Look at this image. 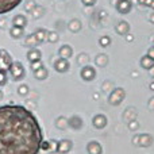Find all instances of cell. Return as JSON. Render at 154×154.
I'll return each mask as SVG.
<instances>
[{"label": "cell", "mask_w": 154, "mask_h": 154, "mask_svg": "<svg viewBox=\"0 0 154 154\" xmlns=\"http://www.w3.org/2000/svg\"><path fill=\"white\" fill-rule=\"evenodd\" d=\"M43 141L38 119L23 106H0V154H38Z\"/></svg>", "instance_id": "cell-1"}, {"label": "cell", "mask_w": 154, "mask_h": 154, "mask_svg": "<svg viewBox=\"0 0 154 154\" xmlns=\"http://www.w3.org/2000/svg\"><path fill=\"white\" fill-rule=\"evenodd\" d=\"M8 72H10V76L12 77L14 81H20V80L24 79L26 76V72H24V66L20 61H15L12 62L10 68H8Z\"/></svg>", "instance_id": "cell-2"}, {"label": "cell", "mask_w": 154, "mask_h": 154, "mask_svg": "<svg viewBox=\"0 0 154 154\" xmlns=\"http://www.w3.org/2000/svg\"><path fill=\"white\" fill-rule=\"evenodd\" d=\"M126 97V92L123 88L118 87V88H114L112 92L109 93V97H108V101L111 106H119Z\"/></svg>", "instance_id": "cell-3"}, {"label": "cell", "mask_w": 154, "mask_h": 154, "mask_svg": "<svg viewBox=\"0 0 154 154\" xmlns=\"http://www.w3.org/2000/svg\"><path fill=\"white\" fill-rule=\"evenodd\" d=\"M23 0H0V15L11 12L14 8H16Z\"/></svg>", "instance_id": "cell-4"}, {"label": "cell", "mask_w": 154, "mask_h": 154, "mask_svg": "<svg viewBox=\"0 0 154 154\" xmlns=\"http://www.w3.org/2000/svg\"><path fill=\"white\" fill-rule=\"evenodd\" d=\"M115 8L119 14L126 15V14H130V11L133 10V3L131 0H118L115 3Z\"/></svg>", "instance_id": "cell-5"}, {"label": "cell", "mask_w": 154, "mask_h": 154, "mask_svg": "<svg viewBox=\"0 0 154 154\" xmlns=\"http://www.w3.org/2000/svg\"><path fill=\"white\" fill-rule=\"evenodd\" d=\"M80 76L84 81H93L96 77V69L91 65H85V66L81 68V72H80Z\"/></svg>", "instance_id": "cell-6"}, {"label": "cell", "mask_w": 154, "mask_h": 154, "mask_svg": "<svg viewBox=\"0 0 154 154\" xmlns=\"http://www.w3.org/2000/svg\"><path fill=\"white\" fill-rule=\"evenodd\" d=\"M72 147H73L72 141H69V139H61V141H58V143H57L56 153L57 154H68L72 150Z\"/></svg>", "instance_id": "cell-7"}, {"label": "cell", "mask_w": 154, "mask_h": 154, "mask_svg": "<svg viewBox=\"0 0 154 154\" xmlns=\"http://www.w3.org/2000/svg\"><path fill=\"white\" fill-rule=\"evenodd\" d=\"M12 58H11L10 53L4 49H0V68L2 69H8L12 65Z\"/></svg>", "instance_id": "cell-8"}, {"label": "cell", "mask_w": 154, "mask_h": 154, "mask_svg": "<svg viewBox=\"0 0 154 154\" xmlns=\"http://www.w3.org/2000/svg\"><path fill=\"white\" fill-rule=\"evenodd\" d=\"M92 125L95 128H97V130H101V128H104L107 126V116L103 114H97L95 115V116L92 118Z\"/></svg>", "instance_id": "cell-9"}, {"label": "cell", "mask_w": 154, "mask_h": 154, "mask_svg": "<svg viewBox=\"0 0 154 154\" xmlns=\"http://www.w3.org/2000/svg\"><path fill=\"white\" fill-rule=\"evenodd\" d=\"M68 125H69V127L72 128V130L79 131V130H81V127L84 126V122H82V119L79 115H73V116H70L69 119H68Z\"/></svg>", "instance_id": "cell-10"}, {"label": "cell", "mask_w": 154, "mask_h": 154, "mask_svg": "<svg viewBox=\"0 0 154 154\" xmlns=\"http://www.w3.org/2000/svg\"><path fill=\"white\" fill-rule=\"evenodd\" d=\"M58 56H60V58H64V60H68V61H69V58H72V56H73V48L70 45L60 46Z\"/></svg>", "instance_id": "cell-11"}, {"label": "cell", "mask_w": 154, "mask_h": 154, "mask_svg": "<svg viewBox=\"0 0 154 154\" xmlns=\"http://www.w3.org/2000/svg\"><path fill=\"white\" fill-rule=\"evenodd\" d=\"M70 65H69V61L68 60H64V58H58L56 62H54V69L57 70L58 73H66L69 70Z\"/></svg>", "instance_id": "cell-12"}, {"label": "cell", "mask_w": 154, "mask_h": 154, "mask_svg": "<svg viewBox=\"0 0 154 154\" xmlns=\"http://www.w3.org/2000/svg\"><path fill=\"white\" fill-rule=\"evenodd\" d=\"M153 143V137L150 134H138V142L137 145L141 147H149Z\"/></svg>", "instance_id": "cell-13"}, {"label": "cell", "mask_w": 154, "mask_h": 154, "mask_svg": "<svg viewBox=\"0 0 154 154\" xmlns=\"http://www.w3.org/2000/svg\"><path fill=\"white\" fill-rule=\"evenodd\" d=\"M115 30H116V32L119 35L125 37V35H127L128 31H130V24H128V22H126V20H119L116 23V26H115Z\"/></svg>", "instance_id": "cell-14"}, {"label": "cell", "mask_w": 154, "mask_h": 154, "mask_svg": "<svg viewBox=\"0 0 154 154\" xmlns=\"http://www.w3.org/2000/svg\"><path fill=\"white\" fill-rule=\"evenodd\" d=\"M87 152L88 154H101L103 153V147L97 141H91L87 145Z\"/></svg>", "instance_id": "cell-15"}, {"label": "cell", "mask_w": 154, "mask_h": 154, "mask_svg": "<svg viewBox=\"0 0 154 154\" xmlns=\"http://www.w3.org/2000/svg\"><path fill=\"white\" fill-rule=\"evenodd\" d=\"M27 60H29L30 62H35V61H39V60H42V53H41L39 49L34 48V49H30L29 51H27Z\"/></svg>", "instance_id": "cell-16"}, {"label": "cell", "mask_w": 154, "mask_h": 154, "mask_svg": "<svg viewBox=\"0 0 154 154\" xmlns=\"http://www.w3.org/2000/svg\"><path fill=\"white\" fill-rule=\"evenodd\" d=\"M139 65H141L142 69H146V70H152L154 68V60L150 58L149 56H143L141 58V61H139Z\"/></svg>", "instance_id": "cell-17"}, {"label": "cell", "mask_w": 154, "mask_h": 154, "mask_svg": "<svg viewBox=\"0 0 154 154\" xmlns=\"http://www.w3.org/2000/svg\"><path fill=\"white\" fill-rule=\"evenodd\" d=\"M12 26L24 29V27L27 26V18L24 15H22V14H18V15H15L12 18Z\"/></svg>", "instance_id": "cell-18"}, {"label": "cell", "mask_w": 154, "mask_h": 154, "mask_svg": "<svg viewBox=\"0 0 154 154\" xmlns=\"http://www.w3.org/2000/svg\"><path fill=\"white\" fill-rule=\"evenodd\" d=\"M32 35H34V38L37 39V42L41 45V43H43L46 41V38H48V30L38 29V30H35V31L32 32Z\"/></svg>", "instance_id": "cell-19"}, {"label": "cell", "mask_w": 154, "mask_h": 154, "mask_svg": "<svg viewBox=\"0 0 154 154\" xmlns=\"http://www.w3.org/2000/svg\"><path fill=\"white\" fill-rule=\"evenodd\" d=\"M95 64H96V66H100V68L107 66V64H108V57H107V54H104V53L97 54L95 58Z\"/></svg>", "instance_id": "cell-20"}, {"label": "cell", "mask_w": 154, "mask_h": 154, "mask_svg": "<svg viewBox=\"0 0 154 154\" xmlns=\"http://www.w3.org/2000/svg\"><path fill=\"white\" fill-rule=\"evenodd\" d=\"M10 35L14 38V39H19L24 35V29L22 27H16V26H12L10 29Z\"/></svg>", "instance_id": "cell-21"}, {"label": "cell", "mask_w": 154, "mask_h": 154, "mask_svg": "<svg viewBox=\"0 0 154 154\" xmlns=\"http://www.w3.org/2000/svg\"><path fill=\"white\" fill-rule=\"evenodd\" d=\"M81 27H82V24L79 19H72V20L68 23V29H69L70 32H79L80 30H81Z\"/></svg>", "instance_id": "cell-22"}, {"label": "cell", "mask_w": 154, "mask_h": 154, "mask_svg": "<svg viewBox=\"0 0 154 154\" xmlns=\"http://www.w3.org/2000/svg\"><path fill=\"white\" fill-rule=\"evenodd\" d=\"M34 73V77L37 80H45V79H48V76H49V72H48V69H46V66L43 65V66H41L38 70H35V72H32Z\"/></svg>", "instance_id": "cell-23"}, {"label": "cell", "mask_w": 154, "mask_h": 154, "mask_svg": "<svg viewBox=\"0 0 154 154\" xmlns=\"http://www.w3.org/2000/svg\"><path fill=\"white\" fill-rule=\"evenodd\" d=\"M38 45H39V43L37 42V39H35V38H34V35H32V34L27 35V37H26V39H24V46H26V48L34 49V48H37Z\"/></svg>", "instance_id": "cell-24"}, {"label": "cell", "mask_w": 154, "mask_h": 154, "mask_svg": "<svg viewBox=\"0 0 154 154\" xmlns=\"http://www.w3.org/2000/svg\"><path fill=\"white\" fill-rule=\"evenodd\" d=\"M56 127L60 128V130H65V128L69 127V125H68V119L65 116H58L56 119Z\"/></svg>", "instance_id": "cell-25"}, {"label": "cell", "mask_w": 154, "mask_h": 154, "mask_svg": "<svg viewBox=\"0 0 154 154\" xmlns=\"http://www.w3.org/2000/svg\"><path fill=\"white\" fill-rule=\"evenodd\" d=\"M43 12H45V8H43L42 5H37V4H35V7L31 10V15H32V18H35V19L41 18V16L43 15Z\"/></svg>", "instance_id": "cell-26"}, {"label": "cell", "mask_w": 154, "mask_h": 154, "mask_svg": "<svg viewBox=\"0 0 154 154\" xmlns=\"http://www.w3.org/2000/svg\"><path fill=\"white\" fill-rule=\"evenodd\" d=\"M60 39V34L57 31H48V38H46V41L50 43H57Z\"/></svg>", "instance_id": "cell-27"}, {"label": "cell", "mask_w": 154, "mask_h": 154, "mask_svg": "<svg viewBox=\"0 0 154 154\" xmlns=\"http://www.w3.org/2000/svg\"><path fill=\"white\" fill-rule=\"evenodd\" d=\"M88 61H89V57H88V54H85V53H80L79 57H77V64H79L80 66L88 65Z\"/></svg>", "instance_id": "cell-28"}, {"label": "cell", "mask_w": 154, "mask_h": 154, "mask_svg": "<svg viewBox=\"0 0 154 154\" xmlns=\"http://www.w3.org/2000/svg\"><path fill=\"white\" fill-rule=\"evenodd\" d=\"M99 45L101 46V48H108L109 45H111V38L108 37V35H103V37L99 38Z\"/></svg>", "instance_id": "cell-29"}, {"label": "cell", "mask_w": 154, "mask_h": 154, "mask_svg": "<svg viewBox=\"0 0 154 154\" xmlns=\"http://www.w3.org/2000/svg\"><path fill=\"white\" fill-rule=\"evenodd\" d=\"M8 81V73L7 69H0V87L5 85Z\"/></svg>", "instance_id": "cell-30"}, {"label": "cell", "mask_w": 154, "mask_h": 154, "mask_svg": "<svg viewBox=\"0 0 154 154\" xmlns=\"http://www.w3.org/2000/svg\"><path fill=\"white\" fill-rule=\"evenodd\" d=\"M135 115H137V111L134 108H128L127 111L123 114V118H126L127 120H133V119H135Z\"/></svg>", "instance_id": "cell-31"}, {"label": "cell", "mask_w": 154, "mask_h": 154, "mask_svg": "<svg viewBox=\"0 0 154 154\" xmlns=\"http://www.w3.org/2000/svg\"><path fill=\"white\" fill-rule=\"evenodd\" d=\"M29 85H27V84H22V85H19V87H18V93H19V95H20V96H26L27 95V93H29Z\"/></svg>", "instance_id": "cell-32"}, {"label": "cell", "mask_w": 154, "mask_h": 154, "mask_svg": "<svg viewBox=\"0 0 154 154\" xmlns=\"http://www.w3.org/2000/svg\"><path fill=\"white\" fill-rule=\"evenodd\" d=\"M128 128L131 131H137L139 128V123L137 119H133V120H128Z\"/></svg>", "instance_id": "cell-33"}, {"label": "cell", "mask_w": 154, "mask_h": 154, "mask_svg": "<svg viewBox=\"0 0 154 154\" xmlns=\"http://www.w3.org/2000/svg\"><path fill=\"white\" fill-rule=\"evenodd\" d=\"M41 66H43V62H42V60H39V61H35V62H31V70L32 72H35V70H38Z\"/></svg>", "instance_id": "cell-34"}, {"label": "cell", "mask_w": 154, "mask_h": 154, "mask_svg": "<svg viewBox=\"0 0 154 154\" xmlns=\"http://www.w3.org/2000/svg\"><path fill=\"white\" fill-rule=\"evenodd\" d=\"M41 150H43V152H46V153L50 152V142L42 141V143H41Z\"/></svg>", "instance_id": "cell-35"}, {"label": "cell", "mask_w": 154, "mask_h": 154, "mask_svg": "<svg viewBox=\"0 0 154 154\" xmlns=\"http://www.w3.org/2000/svg\"><path fill=\"white\" fill-rule=\"evenodd\" d=\"M35 7V3L32 2V0H29V2L24 4V10L27 11V12H31V10Z\"/></svg>", "instance_id": "cell-36"}, {"label": "cell", "mask_w": 154, "mask_h": 154, "mask_svg": "<svg viewBox=\"0 0 154 154\" xmlns=\"http://www.w3.org/2000/svg\"><path fill=\"white\" fill-rule=\"evenodd\" d=\"M50 152L49 153H54L57 150V143H58V141H56V139H50Z\"/></svg>", "instance_id": "cell-37"}, {"label": "cell", "mask_w": 154, "mask_h": 154, "mask_svg": "<svg viewBox=\"0 0 154 154\" xmlns=\"http://www.w3.org/2000/svg\"><path fill=\"white\" fill-rule=\"evenodd\" d=\"M82 4L87 5V7H92V5L96 4V0H81Z\"/></svg>", "instance_id": "cell-38"}, {"label": "cell", "mask_w": 154, "mask_h": 154, "mask_svg": "<svg viewBox=\"0 0 154 154\" xmlns=\"http://www.w3.org/2000/svg\"><path fill=\"white\" fill-rule=\"evenodd\" d=\"M138 3L141 5H143V7H150V4H152V0H138Z\"/></svg>", "instance_id": "cell-39"}, {"label": "cell", "mask_w": 154, "mask_h": 154, "mask_svg": "<svg viewBox=\"0 0 154 154\" xmlns=\"http://www.w3.org/2000/svg\"><path fill=\"white\" fill-rule=\"evenodd\" d=\"M147 56H149L150 58H153V60H154V46L149 48V50H147Z\"/></svg>", "instance_id": "cell-40"}, {"label": "cell", "mask_w": 154, "mask_h": 154, "mask_svg": "<svg viewBox=\"0 0 154 154\" xmlns=\"http://www.w3.org/2000/svg\"><path fill=\"white\" fill-rule=\"evenodd\" d=\"M149 108L154 111V97H152V99L149 100Z\"/></svg>", "instance_id": "cell-41"}, {"label": "cell", "mask_w": 154, "mask_h": 154, "mask_svg": "<svg viewBox=\"0 0 154 154\" xmlns=\"http://www.w3.org/2000/svg\"><path fill=\"white\" fill-rule=\"evenodd\" d=\"M149 20H150V23H153V24H154V12L150 14V16H149Z\"/></svg>", "instance_id": "cell-42"}, {"label": "cell", "mask_w": 154, "mask_h": 154, "mask_svg": "<svg viewBox=\"0 0 154 154\" xmlns=\"http://www.w3.org/2000/svg\"><path fill=\"white\" fill-rule=\"evenodd\" d=\"M125 37L127 38V41H128V42H131V41L134 39V37H133V35H128V34H127V35H125Z\"/></svg>", "instance_id": "cell-43"}, {"label": "cell", "mask_w": 154, "mask_h": 154, "mask_svg": "<svg viewBox=\"0 0 154 154\" xmlns=\"http://www.w3.org/2000/svg\"><path fill=\"white\" fill-rule=\"evenodd\" d=\"M137 142H138V135H135V137L133 138V143H134V145H137Z\"/></svg>", "instance_id": "cell-44"}, {"label": "cell", "mask_w": 154, "mask_h": 154, "mask_svg": "<svg viewBox=\"0 0 154 154\" xmlns=\"http://www.w3.org/2000/svg\"><path fill=\"white\" fill-rule=\"evenodd\" d=\"M150 89L154 91V81H153V82H150Z\"/></svg>", "instance_id": "cell-45"}, {"label": "cell", "mask_w": 154, "mask_h": 154, "mask_svg": "<svg viewBox=\"0 0 154 154\" xmlns=\"http://www.w3.org/2000/svg\"><path fill=\"white\" fill-rule=\"evenodd\" d=\"M150 7H152L153 10H154V0H152V4H150Z\"/></svg>", "instance_id": "cell-46"}, {"label": "cell", "mask_w": 154, "mask_h": 154, "mask_svg": "<svg viewBox=\"0 0 154 154\" xmlns=\"http://www.w3.org/2000/svg\"><path fill=\"white\" fill-rule=\"evenodd\" d=\"M2 99H3V92L0 91V100H2Z\"/></svg>", "instance_id": "cell-47"}, {"label": "cell", "mask_w": 154, "mask_h": 154, "mask_svg": "<svg viewBox=\"0 0 154 154\" xmlns=\"http://www.w3.org/2000/svg\"><path fill=\"white\" fill-rule=\"evenodd\" d=\"M153 45H154V39H153Z\"/></svg>", "instance_id": "cell-48"}, {"label": "cell", "mask_w": 154, "mask_h": 154, "mask_svg": "<svg viewBox=\"0 0 154 154\" xmlns=\"http://www.w3.org/2000/svg\"><path fill=\"white\" fill-rule=\"evenodd\" d=\"M0 69H2V68H0Z\"/></svg>", "instance_id": "cell-49"}]
</instances>
